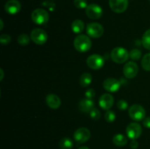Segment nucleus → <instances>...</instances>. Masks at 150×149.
<instances>
[{
  "instance_id": "f257e3e1",
  "label": "nucleus",
  "mask_w": 150,
  "mask_h": 149,
  "mask_svg": "<svg viewBox=\"0 0 150 149\" xmlns=\"http://www.w3.org/2000/svg\"><path fill=\"white\" fill-rule=\"evenodd\" d=\"M73 45L79 52L86 53L92 47V40L88 35L79 34L75 38Z\"/></svg>"
},
{
  "instance_id": "f03ea898",
  "label": "nucleus",
  "mask_w": 150,
  "mask_h": 149,
  "mask_svg": "<svg viewBox=\"0 0 150 149\" xmlns=\"http://www.w3.org/2000/svg\"><path fill=\"white\" fill-rule=\"evenodd\" d=\"M130 54L128 51L124 48L117 47L114 48L111 52V58L115 63L117 64H122L127 61Z\"/></svg>"
},
{
  "instance_id": "7ed1b4c3",
  "label": "nucleus",
  "mask_w": 150,
  "mask_h": 149,
  "mask_svg": "<svg viewBox=\"0 0 150 149\" xmlns=\"http://www.w3.org/2000/svg\"><path fill=\"white\" fill-rule=\"evenodd\" d=\"M32 20L38 25H44L48 23L49 20V15L45 10L42 8L35 9L32 13Z\"/></svg>"
},
{
  "instance_id": "20e7f679",
  "label": "nucleus",
  "mask_w": 150,
  "mask_h": 149,
  "mask_svg": "<svg viewBox=\"0 0 150 149\" xmlns=\"http://www.w3.org/2000/svg\"><path fill=\"white\" fill-rule=\"evenodd\" d=\"M129 115L135 121H141L144 120L146 116V111L144 108L140 105L135 104L129 108Z\"/></svg>"
},
{
  "instance_id": "39448f33",
  "label": "nucleus",
  "mask_w": 150,
  "mask_h": 149,
  "mask_svg": "<svg viewBox=\"0 0 150 149\" xmlns=\"http://www.w3.org/2000/svg\"><path fill=\"white\" fill-rule=\"evenodd\" d=\"M86 34L92 38H99L103 34V26L98 23H89L86 25Z\"/></svg>"
},
{
  "instance_id": "423d86ee",
  "label": "nucleus",
  "mask_w": 150,
  "mask_h": 149,
  "mask_svg": "<svg viewBox=\"0 0 150 149\" xmlns=\"http://www.w3.org/2000/svg\"><path fill=\"white\" fill-rule=\"evenodd\" d=\"M105 63L104 58L98 54H92L89 56L86 59V64L88 67L92 70H98L102 68Z\"/></svg>"
},
{
  "instance_id": "0eeeda50",
  "label": "nucleus",
  "mask_w": 150,
  "mask_h": 149,
  "mask_svg": "<svg viewBox=\"0 0 150 149\" xmlns=\"http://www.w3.org/2000/svg\"><path fill=\"white\" fill-rule=\"evenodd\" d=\"M31 39L37 45H43L47 42L48 34L42 29H35L32 31L30 34Z\"/></svg>"
},
{
  "instance_id": "6e6552de",
  "label": "nucleus",
  "mask_w": 150,
  "mask_h": 149,
  "mask_svg": "<svg viewBox=\"0 0 150 149\" xmlns=\"http://www.w3.org/2000/svg\"><path fill=\"white\" fill-rule=\"evenodd\" d=\"M86 15L89 18L92 20H97V19L100 18L103 15V9L100 6L97 4H91L86 7Z\"/></svg>"
},
{
  "instance_id": "1a4fd4ad",
  "label": "nucleus",
  "mask_w": 150,
  "mask_h": 149,
  "mask_svg": "<svg viewBox=\"0 0 150 149\" xmlns=\"http://www.w3.org/2000/svg\"><path fill=\"white\" fill-rule=\"evenodd\" d=\"M126 133L127 137L131 140H136L139 138L142 133V128L138 123H130L126 128Z\"/></svg>"
},
{
  "instance_id": "9d476101",
  "label": "nucleus",
  "mask_w": 150,
  "mask_h": 149,
  "mask_svg": "<svg viewBox=\"0 0 150 149\" xmlns=\"http://www.w3.org/2000/svg\"><path fill=\"white\" fill-rule=\"evenodd\" d=\"M91 136L90 131L86 127H81L76 130L74 133V140L78 143H84L89 140Z\"/></svg>"
},
{
  "instance_id": "9b49d317",
  "label": "nucleus",
  "mask_w": 150,
  "mask_h": 149,
  "mask_svg": "<svg viewBox=\"0 0 150 149\" xmlns=\"http://www.w3.org/2000/svg\"><path fill=\"white\" fill-rule=\"evenodd\" d=\"M109 7L114 13H124L128 7V0H109Z\"/></svg>"
},
{
  "instance_id": "f8f14e48",
  "label": "nucleus",
  "mask_w": 150,
  "mask_h": 149,
  "mask_svg": "<svg viewBox=\"0 0 150 149\" xmlns=\"http://www.w3.org/2000/svg\"><path fill=\"white\" fill-rule=\"evenodd\" d=\"M138 72H139V67L136 63L133 61H129L125 64L124 68H123V73L127 79L134 78L137 75Z\"/></svg>"
},
{
  "instance_id": "ddd939ff",
  "label": "nucleus",
  "mask_w": 150,
  "mask_h": 149,
  "mask_svg": "<svg viewBox=\"0 0 150 149\" xmlns=\"http://www.w3.org/2000/svg\"><path fill=\"white\" fill-rule=\"evenodd\" d=\"M121 86V83L118 80L115 78H107L106 80H104L103 82V88L108 92L111 93H115L119 89H120Z\"/></svg>"
},
{
  "instance_id": "4468645a",
  "label": "nucleus",
  "mask_w": 150,
  "mask_h": 149,
  "mask_svg": "<svg viewBox=\"0 0 150 149\" xmlns=\"http://www.w3.org/2000/svg\"><path fill=\"white\" fill-rule=\"evenodd\" d=\"M21 9V4L18 0H9L4 4V10L8 14L15 15L19 13Z\"/></svg>"
},
{
  "instance_id": "2eb2a0df",
  "label": "nucleus",
  "mask_w": 150,
  "mask_h": 149,
  "mask_svg": "<svg viewBox=\"0 0 150 149\" xmlns=\"http://www.w3.org/2000/svg\"><path fill=\"white\" fill-rule=\"evenodd\" d=\"M114 97L110 93H104L100 97L99 105L103 110H108L114 105Z\"/></svg>"
},
{
  "instance_id": "dca6fc26",
  "label": "nucleus",
  "mask_w": 150,
  "mask_h": 149,
  "mask_svg": "<svg viewBox=\"0 0 150 149\" xmlns=\"http://www.w3.org/2000/svg\"><path fill=\"white\" fill-rule=\"evenodd\" d=\"M94 106H95V102L92 99L85 98L79 102V109L81 112L86 113V112H90V111L94 108Z\"/></svg>"
},
{
  "instance_id": "f3484780",
  "label": "nucleus",
  "mask_w": 150,
  "mask_h": 149,
  "mask_svg": "<svg viewBox=\"0 0 150 149\" xmlns=\"http://www.w3.org/2000/svg\"><path fill=\"white\" fill-rule=\"evenodd\" d=\"M45 102L47 105L52 109H57L61 105V100L59 97L53 93H50L45 97Z\"/></svg>"
},
{
  "instance_id": "a211bd4d",
  "label": "nucleus",
  "mask_w": 150,
  "mask_h": 149,
  "mask_svg": "<svg viewBox=\"0 0 150 149\" xmlns=\"http://www.w3.org/2000/svg\"><path fill=\"white\" fill-rule=\"evenodd\" d=\"M113 143L115 145L119 146V147H122L127 143V139L123 134H117L113 137Z\"/></svg>"
},
{
  "instance_id": "6ab92c4d",
  "label": "nucleus",
  "mask_w": 150,
  "mask_h": 149,
  "mask_svg": "<svg viewBox=\"0 0 150 149\" xmlns=\"http://www.w3.org/2000/svg\"><path fill=\"white\" fill-rule=\"evenodd\" d=\"M71 29L74 33L76 34H81L84 29V23L83 21L81 20H75L71 24Z\"/></svg>"
},
{
  "instance_id": "aec40b11",
  "label": "nucleus",
  "mask_w": 150,
  "mask_h": 149,
  "mask_svg": "<svg viewBox=\"0 0 150 149\" xmlns=\"http://www.w3.org/2000/svg\"><path fill=\"white\" fill-rule=\"evenodd\" d=\"M59 145L61 149H72L74 145V143L73 140L69 137H63L60 140Z\"/></svg>"
},
{
  "instance_id": "412c9836",
  "label": "nucleus",
  "mask_w": 150,
  "mask_h": 149,
  "mask_svg": "<svg viewBox=\"0 0 150 149\" xmlns=\"http://www.w3.org/2000/svg\"><path fill=\"white\" fill-rule=\"evenodd\" d=\"M92 77L91 74L89 73H83L81 76L80 77V85L82 87H86V86H89L90 83H92Z\"/></svg>"
},
{
  "instance_id": "4be33fe9",
  "label": "nucleus",
  "mask_w": 150,
  "mask_h": 149,
  "mask_svg": "<svg viewBox=\"0 0 150 149\" xmlns=\"http://www.w3.org/2000/svg\"><path fill=\"white\" fill-rule=\"evenodd\" d=\"M142 45L146 49L150 51V29L144 32L142 37Z\"/></svg>"
},
{
  "instance_id": "5701e85b",
  "label": "nucleus",
  "mask_w": 150,
  "mask_h": 149,
  "mask_svg": "<svg viewBox=\"0 0 150 149\" xmlns=\"http://www.w3.org/2000/svg\"><path fill=\"white\" fill-rule=\"evenodd\" d=\"M31 37H29V35L27 34H21L18 37V42L19 45L21 46H26L29 43Z\"/></svg>"
},
{
  "instance_id": "b1692460",
  "label": "nucleus",
  "mask_w": 150,
  "mask_h": 149,
  "mask_svg": "<svg viewBox=\"0 0 150 149\" xmlns=\"http://www.w3.org/2000/svg\"><path fill=\"white\" fill-rule=\"evenodd\" d=\"M142 67L146 71H150V53H146L142 58Z\"/></svg>"
},
{
  "instance_id": "393cba45",
  "label": "nucleus",
  "mask_w": 150,
  "mask_h": 149,
  "mask_svg": "<svg viewBox=\"0 0 150 149\" xmlns=\"http://www.w3.org/2000/svg\"><path fill=\"white\" fill-rule=\"evenodd\" d=\"M105 119L108 123H112L116 119V114L114 111L108 110L105 113Z\"/></svg>"
},
{
  "instance_id": "a878e982",
  "label": "nucleus",
  "mask_w": 150,
  "mask_h": 149,
  "mask_svg": "<svg viewBox=\"0 0 150 149\" xmlns=\"http://www.w3.org/2000/svg\"><path fill=\"white\" fill-rule=\"evenodd\" d=\"M130 58L134 61L139 60L142 57V52L139 49H133L130 52Z\"/></svg>"
},
{
  "instance_id": "bb28decb",
  "label": "nucleus",
  "mask_w": 150,
  "mask_h": 149,
  "mask_svg": "<svg viewBox=\"0 0 150 149\" xmlns=\"http://www.w3.org/2000/svg\"><path fill=\"white\" fill-rule=\"evenodd\" d=\"M90 114V116L92 119L95 120V121H98L100 118V112L99 111V110L98 108H94L92 110L89 112Z\"/></svg>"
},
{
  "instance_id": "cd10ccee",
  "label": "nucleus",
  "mask_w": 150,
  "mask_h": 149,
  "mask_svg": "<svg viewBox=\"0 0 150 149\" xmlns=\"http://www.w3.org/2000/svg\"><path fill=\"white\" fill-rule=\"evenodd\" d=\"M74 5L79 9H84L87 7L86 0H74Z\"/></svg>"
},
{
  "instance_id": "c85d7f7f",
  "label": "nucleus",
  "mask_w": 150,
  "mask_h": 149,
  "mask_svg": "<svg viewBox=\"0 0 150 149\" xmlns=\"http://www.w3.org/2000/svg\"><path fill=\"white\" fill-rule=\"evenodd\" d=\"M11 41V37L9 34H3L1 35L0 37V42H1V45H5L9 44Z\"/></svg>"
},
{
  "instance_id": "c756f323",
  "label": "nucleus",
  "mask_w": 150,
  "mask_h": 149,
  "mask_svg": "<svg viewBox=\"0 0 150 149\" xmlns=\"http://www.w3.org/2000/svg\"><path fill=\"white\" fill-rule=\"evenodd\" d=\"M117 108L120 110H125L128 108V104H127V102L125 100L121 99V100H120L117 102Z\"/></svg>"
},
{
  "instance_id": "7c9ffc66",
  "label": "nucleus",
  "mask_w": 150,
  "mask_h": 149,
  "mask_svg": "<svg viewBox=\"0 0 150 149\" xmlns=\"http://www.w3.org/2000/svg\"><path fill=\"white\" fill-rule=\"evenodd\" d=\"M95 96V91L94 89H89L85 93V97L86 99H92Z\"/></svg>"
},
{
  "instance_id": "2f4dec72",
  "label": "nucleus",
  "mask_w": 150,
  "mask_h": 149,
  "mask_svg": "<svg viewBox=\"0 0 150 149\" xmlns=\"http://www.w3.org/2000/svg\"><path fill=\"white\" fill-rule=\"evenodd\" d=\"M143 124L145 127L150 129V116L146 117L143 120Z\"/></svg>"
},
{
  "instance_id": "473e14b6",
  "label": "nucleus",
  "mask_w": 150,
  "mask_h": 149,
  "mask_svg": "<svg viewBox=\"0 0 150 149\" xmlns=\"http://www.w3.org/2000/svg\"><path fill=\"white\" fill-rule=\"evenodd\" d=\"M130 148L132 149H136L138 147H139V143L136 140H132V141L130 142Z\"/></svg>"
},
{
  "instance_id": "72a5a7b5",
  "label": "nucleus",
  "mask_w": 150,
  "mask_h": 149,
  "mask_svg": "<svg viewBox=\"0 0 150 149\" xmlns=\"http://www.w3.org/2000/svg\"><path fill=\"white\" fill-rule=\"evenodd\" d=\"M0 23H1V28H0V30H2L3 29V26H4V23H3V20H0Z\"/></svg>"
},
{
  "instance_id": "f704fd0d",
  "label": "nucleus",
  "mask_w": 150,
  "mask_h": 149,
  "mask_svg": "<svg viewBox=\"0 0 150 149\" xmlns=\"http://www.w3.org/2000/svg\"><path fill=\"white\" fill-rule=\"evenodd\" d=\"M78 149H89V148L88 147H86V146H82V147L79 148Z\"/></svg>"
},
{
  "instance_id": "c9c22d12",
  "label": "nucleus",
  "mask_w": 150,
  "mask_h": 149,
  "mask_svg": "<svg viewBox=\"0 0 150 149\" xmlns=\"http://www.w3.org/2000/svg\"><path fill=\"white\" fill-rule=\"evenodd\" d=\"M1 80L3 79V77H4V72H3V70L1 69Z\"/></svg>"
},
{
  "instance_id": "e433bc0d",
  "label": "nucleus",
  "mask_w": 150,
  "mask_h": 149,
  "mask_svg": "<svg viewBox=\"0 0 150 149\" xmlns=\"http://www.w3.org/2000/svg\"><path fill=\"white\" fill-rule=\"evenodd\" d=\"M149 1H150V0H149Z\"/></svg>"
}]
</instances>
